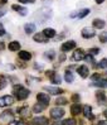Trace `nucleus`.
Masks as SVG:
<instances>
[{
    "label": "nucleus",
    "instance_id": "3",
    "mask_svg": "<svg viewBox=\"0 0 107 125\" xmlns=\"http://www.w3.org/2000/svg\"><path fill=\"white\" fill-rule=\"evenodd\" d=\"M14 102V97L11 95H5V96L0 97V107H6V106H10L13 105Z\"/></svg>",
    "mask_w": 107,
    "mask_h": 125
},
{
    "label": "nucleus",
    "instance_id": "1",
    "mask_svg": "<svg viewBox=\"0 0 107 125\" xmlns=\"http://www.w3.org/2000/svg\"><path fill=\"white\" fill-rule=\"evenodd\" d=\"M13 91H14V95H15V97L18 100H25L30 95V90L25 89L21 85H15L13 87Z\"/></svg>",
    "mask_w": 107,
    "mask_h": 125
},
{
    "label": "nucleus",
    "instance_id": "37",
    "mask_svg": "<svg viewBox=\"0 0 107 125\" xmlns=\"http://www.w3.org/2000/svg\"><path fill=\"white\" fill-rule=\"evenodd\" d=\"M9 125H24L21 120H11L9 123Z\"/></svg>",
    "mask_w": 107,
    "mask_h": 125
},
{
    "label": "nucleus",
    "instance_id": "44",
    "mask_svg": "<svg viewBox=\"0 0 107 125\" xmlns=\"http://www.w3.org/2000/svg\"><path fill=\"white\" fill-rule=\"evenodd\" d=\"M98 125H107V120H99Z\"/></svg>",
    "mask_w": 107,
    "mask_h": 125
},
{
    "label": "nucleus",
    "instance_id": "45",
    "mask_svg": "<svg viewBox=\"0 0 107 125\" xmlns=\"http://www.w3.org/2000/svg\"><path fill=\"white\" fill-rule=\"evenodd\" d=\"M5 48V46H4V43L3 42H0V51H3Z\"/></svg>",
    "mask_w": 107,
    "mask_h": 125
},
{
    "label": "nucleus",
    "instance_id": "17",
    "mask_svg": "<svg viewBox=\"0 0 107 125\" xmlns=\"http://www.w3.org/2000/svg\"><path fill=\"white\" fill-rule=\"evenodd\" d=\"M18 58H19V60H21V61H24V62H27V61L32 60V53L30 52H27V51H19Z\"/></svg>",
    "mask_w": 107,
    "mask_h": 125
},
{
    "label": "nucleus",
    "instance_id": "8",
    "mask_svg": "<svg viewBox=\"0 0 107 125\" xmlns=\"http://www.w3.org/2000/svg\"><path fill=\"white\" fill-rule=\"evenodd\" d=\"M82 113L84 115L86 119H88V120H95V115L93 113H92V107L89 105H84L82 106Z\"/></svg>",
    "mask_w": 107,
    "mask_h": 125
},
{
    "label": "nucleus",
    "instance_id": "47",
    "mask_svg": "<svg viewBox=\"0 0 107 125\" xmlns=\"http://www.w3.org/2000/svg\"><path fill=\"white\" fill-rule=\"evenodd\" d=\"M95 1H96L97 4H102V3L105 1V0H95Z\"/></svg>",
    "mask_w": 107,
    "mask_h": 125
},
{
    "label": "nucleus",
    "instance_id": "13",
    "mask_svg": "<svg viewBox=\"0 0 107 125\" xmlns=\"http://www.w3.org/2000/svg\"><path fill=\"white\" fill-rule=\"evenodd\" d=\"M17 113H18L21 117L27 119V117H29V116H30V109L28 107V106H23V107L17 109Z\"/></svg>",
    "mask_w": 107,
    "mask_h": 125
},
{
    "label": "nucleus",
    "instance_id": "28",
    "mask_svg": "<svg viewBox=\"0 0 107 125\" xmlns=\"http://www.w3.org/2000/svg\"><path fill=\"white\" fill-rule=\"evenodd\" d=\"M64 80L67 81L68 83H72L74 81V77H73V73L71 71H66V75H64Z\"/></svg>",
    "mask_w": 107,
    "mask_h": 125
},
{
    "label": "nucleus",
    "instance_id": "6",
    "mask_svg": "<svg viewBox=\"0 0 107 125\" xmlns=\"http://www.w3.org/2000/svg\"><path fill=\"white\" fill-rule=\"evenodd\" d=\"M11 120H14V115L10 110H5L3 114H0V121L1 123H10Z\"/></svg>",
    "mask_w": 107,
    "mask_h": 125
},
{
    "label": "nucleus",
    "instance_id": "40",
    "mask_svg": "<svg viewBox=\"0 0 107 125\" xmlns=\"http://www.w3.org/2000/svg\"><path fill=\"white\" fill-rule=\"evenodd\" d=\"M5 34V29H4V25L1 24V23H0V37H1V35H4Z\"/></svg>",
    "mask_w": 107,
    "mask_h": 125
},
{
    "label": "nucleus",
    "instance_id": "21",
    "mask_svg": "<svg viewBox=\"0 0 107 125\" xmlns=\"http://www.w3.org/2000/svg\"><path fill=\"white\" fill-rule=\"evenodd\" d=\"M34 31H35V24H33V23H27V24L24 25V32H25L28 35L33 34Z\"/></svg>",
    "mask_w": 107,
    "mask_h": 125
},
{
    "label": "nucleus",
    "instance_id": "50",
    "mask_svg": "<svg viewBox=\"0 0 107 125\" xmlns=\"http://www.w3.org/2000/svg\"><path fill=\"white\" fill-rule=\"evenodd\" d=\"M52 125H62V123H58V121H57V123H54V124H52Z\"/></svg>",
    "mask_w": 107,
    "mask_h": 125
},
{
    "label": "nucleus",
    "instance_id": "48",
    "mask_svg": "<svg viewBox=\"0 0 107 125\" xmlns=\"http://www.w3.org/2000/svg\"><path fill=\"white\" fill-rule=\"evenodd\" d=\"M6 3V0H0V6H1V5H4Z\"/></svg>",
    "mask_w": 107,
    "mask_h": 125
},
{
    "label": "nucleus",
    "instance_id": "11",
    "mask_svg": "<svg viewBox=\"0 0 107 125\" xmlns=\"http://www.w3.org/2000/svg\"><path fill=\"white\" fill-rule=\"evenodd\" d=\"M43 90H45L49 95H61L64 91V90L59 89V87H54V86H44Z\"/></svg>",
    "mask_w": 107,
    "mask_h": 125
},
{
    "label": "nucleus",
    "instance_id": "9",
    "mask_svg": "<svg viewBox=\"0 0 107 125\" xmlns=\"http://www.w3.org/2000/svg\"><path fill=\"white\" fill-rule=\"evenodd\" d=\"M89 14V9H81L78 11H74V13H71V18H78V19H83L84 17H87Z\"/></svg>",
    "mask_w": 107,
    "mask_h": 125
},
{
    "label": "nucleus",
    "instance_id": "10",
    "mask_svg": "<svg viewBox=\"0 0 107 125\" xmlns=\"http://www.w3.org/2000/svg\"><path fill=\"white\" fill-rule=\"evenodd\" d=\"M81 34H82L83 38H86V39H89V38H92V37H95V35H96V32H95V29L86 27V28H83V29H82Z\"/></svg>",
    "mask_w": 107,
    "mask_h": 125
},
{
    "label": "nucleus",
    "instance_id": "7",
    "mask_svg": "<svg viewBox=\"0 0 107 125\" xmlns=\"http://www.w3.org/2000/svg\"><path fill=\"white\" fill-rule=\"evenodd\" d=\"M37 100H38V102H40V104L45 105V106H48L49 102H51V97H49V95L44 94V92H39L37 95Z\"/></svg>",
    "mask_w": 107,
    "mask_h": 125
},
{
    "label": "nucleus",
    "instance_id": "26",
    "mask_svg": "<svg viewBox=\"0 0 107 125\" xmlns=\"http://www.w3.org/2000/svg\"><path fill=\"white\" fill-rule=\"evenodd\" d=\"M44 109H45V105H43V104H40V102H38V104H35V105L33 106V113L39 114V113H42Z\"/></svg>",
    "mask_w": 107,
    "mask_h": 125
},
{
    "label": "nucleus",
    "instance_id": "39",
    "mask_svg": "<svg viewBox=\"0 0 107 125\" xmlns=\"http://www.w3.org/2000/svg\"><path fill=\"white\" fill-rule=\"evenodd\" d=\"M101 78V76H99V73H93V75L91 76V80H93V81H97Z\"/></svg>",
    "mask_w": 107,
    "mask_h": 125
},
{
    "label": "nucleus",
    "instance_id": "12",
    "mask_svg": "<svg viewBox=\"0 0 107 125\" xmlns=\"http://www.w3.org/2000/svg\"><path fill=\"white\" fill-rule=\"evenodd\" d=\"M77 72H78V75H80L82 78H87L88 75H89V68L86 64H82V66H80V67L77 68Z\"/></svg>",
    "mask_w": 107,
    "mask_h": 125
},
{
    "label": "nucleus",
    "instance_id": "49",
    "mask_svg": "<svg viewBox=\"0 0 107 125\" xmlns=\"http://www.w3.org/2000/svg\"><path fill=\"white\" fill-rule=\"evenodd\" d=\"M103 115H105V117H107V109H106L105 111H103Z\"/></svg>",
    "mask_w": 107,
    "mask_h": 125
},
{
    "label": "nucleus",
    "instance_id": "33",
    "mask_svg": "<svg viewBox=\"0 0 107 125\" xmlns=\"http://www.w3.org/2000/svg\"><path fill=\"white\" fill-rule=\"evenodd\" d=\"M71 100H72L73 102H80V100H81V96L78 94H73L72 95V97H71Z\"/></svg>",
    "mask_w": 107,
    "mask_h": 125
},
{
    "label": "nucleus",
    "instance_id": "41",
    "mask_svg": "<svg viewBox=\"0 0 107 125\" xmlns=\"http://www.w3.org/2000/svg\"><path fill=\"white\" fill-rule=\"evenodd\" d=\"M66 60H67V58H66V54H64V53H62V54L59 56V62H64Z\"/></svg>",
    "mask_w": 107,
    "mask_h": 125
},
{
    "label": "nucleus",
    "instance_id": "38",
    "mask_svg": "<svg viewBox=\"0 0 107 125\" xmlns=\"http://www.w3.org/2000/svg\"><path fill=\"white\" fill-rule=\"evenodd\" d=\"M54 73H55V71H53V70H49V71H47V72H45V76H47L48 78H51V77L54 75Z\"/></svg>",
    "mask_w": 107,
    "mask_h": 125
},
{
    "label": "nucleus",
    "instance_id": "25",
    "mask_svg": "<svg viewBox=\"0 0 107 125\" xmlns=\"http://www.w3.org/2000/svg\"><path fill=\"white\" fill-rule=\"evenodd\" d=\"M44 58H45V60H48V61H53L54 58H55V52H54L53 49L47 51V52H44Z\"/></svg>",
    "mask_w": 107,
    "mask_h": 125
},
{
    "label": "nucleus",
    "instance_id": "34",
    "mask_svg": "<svg viewBox=\"0 0 107 125\" xmlns=\"http://www.w3.org/2000/svg\"><path fill=\"white\" fill-rule=\"evenodd\" d=\"M99 42H102V43H107V34H106V33L99 34Z\"/></svg>",
    "mask_w": 107,
    "mask_h": 125
},
{
    "label": "nucleus",
    "instance_id": "42",
    "mask_svg": "<svg viewBox=\"0 0 107 125\" xmlns=\"http://www.w3.org/2000/svg\"><path fill=\"white\" fill-rule=\"evenodd\" d=\"M34 68H37V71H42L43 66H42V64H38V63H35V64H34Z\"/></svg>",
    "mask_w": 107,
    "mask_h": 125
},
{
    "label": "nucleus",
    "instance_id": "29",
    "mask_svg": "<svg viewBox=\"0 0 107 125\" xmlns=\"http://www.w3.org/2000/svg\"><path fill=\"white\" fill-rule=\"evenodd\" d=\"M68 104V100L66 97H58L55 100V105L57 106H63V105H67Z\"/></svg>",
    "mask_w": 107,
    "mask_h": 125
},
{
    "label": "nucleus",
    "instance_id": "35",
    "mask_svg": "<svg viewBox=\"0 0 107 125\" xmlns=\"http://www.w3.org/2000/svg\"><path fill=\"white\" fill-rule=\"evenodd\" d=\"M99 53V49L98 48H91L89 49V54L91 56H96V54H98Z\"/></svg>",
    "mask_w": 107,
    "mask_h": 125
},
{
    "label": "nucleus",
    "instance_id": "30",
    "mask_svg": "<svg viewBox=\"0 0 107 125\" xmlns=\"http://www.w3.org/2000/svg\"><path fill=\"white\" fill-rule=\"evenodd\" d=\"M6 86H8V80L4 76H0V90H4Z\"/></svg>",
    "mask_w": 107,
    "mask_h": 125
},
{
    "label": "nucleus",
    "instance_id": "43",
    "mask_svg": "<svg viewBox=\"0 0 107 125\" xmlns=\"http://www.w3.org/2000/svg\"><path fill=\"white\" fill-rule=\"evenodd\" d=\"M19 1H20V3H24V4H28V3H30V4H32V3L35 1V0H19Z\"/></svg>",
    "mask_w": 107,
    "mask_h": 125
},
{
    "label": "nucleus",
    "instance_id": "5",
    "mask_svg": "<svg viewBox=\"0 0 107 125\" xmlns=\"http://www.w3.org/2000/svg\"><path fill=\"white\" fill-rule=\"evenodd\" d=\"M76 46H77V44H76V42H74V41H67V42H64L63 44H62L61 49H62V52H63V53H67V52H69V51L74 49Z\"/></svg>",
    "mask_w": 107,
    "mask_h": 125
},
{
    "label": "nucleus",
    "instance_id": "18",
    "mask_svg": "<svg viewBox=\"0 0 107 125\" xmlns=\"http://www.w3.org/2000/svg\"><path fill=\"white\" fill-rule=\"evenodd\" d=\"M11 9L14 10V11H17V13H19L20 15H27V8H24V6H21V5H18V4H13L11 5Z\"/></svg>",
    "mask_w": 107,
    "mask_h": 125
},
{
    "label": "nucleus",
    "instance_id": "22",
    "mask_svg": "<svg viewBox=\"0 0 107 125\" xmlns=\"http://www.w3.org/2000/svg\"><path fill=\"white\" fill-rule=\"evenodd\" d=\"M8 47H9V51H11V52H17V51L20 49V43L17 42V41H13V42L9 43Z\"/></svg>",
    "mask_w": 107,
    "mask_h": 125
},
{
    "label": "nucleus",
    "instance_id": "15",
    "mask_svg": "<svg viewBox=\"0 0 107 125\" xmlns=\"http://www.w3.org/2000/svg\"><path fill=\"white\" fill-rule=\"evenodd\" d=\"M83 58H84V53H83V51H82V49H76L74 52H73L72 60H73L74 62H78V61H83Z\"/></svg>",
    "mask_w": 107,
    "mask_h": 125
},
{
    "label": "nucleus",
    "instance_id": "46",
    "mask_svg": "<svg viewBox=\"0 0 107 125\" xmlns=\"http://www.w3.org/2000/svg\"><path fill=\"white\" fill-rule=\"evenodd\" d=\"M5 10H0V17H3V15H5Z\"/></svg>",
    "mask_w": 107,
    "mask_h": 125
},
{
    "label": "nucleus",
    "instance_id": "23",
    "mask_svg": "<svg viewBox=\"0 0 107 125\" xmlns=\"http://www.w3.org/2000/svg\"><path fill=\"white\" fill-rule=\"evenodd\" d=\"M43 34H44L47 38H53V37H55V31L53 28H45L44 31H43Z\"/></svg>",
    "mask_w": 107,
    "mask_h": 125
},
{
    "label": "nucleus",
    "instance_id": "24",
    "mask_svg": "<svg viewBox=\"0 0 107 125\" xmlns=\"http://www.w3.org/2000/svg\"><path fill=\"white\" fill-rule=\"evenodd\" d=\"M92 25H93V28H96V29H103L105 28V21L102 19H95Z\"/></svg>",
    "mask_w": 107,
    "mask_h": 125
},
{
    "label": "nucleus",
    "instance_id": "19",
    "mask_svg": "<svg viewBox=\"0 0 107 125\" xmlns=\"http://www.w3.org/2000/svg\"><path fill=\"white\" fill-rule=\"evenodd\" d=\"M33 41L37 42V43H44V42L48 41V38H47V37L43 34V33H37V34H34Z\"/></svg>",
    "mask_w": 107,
    "mask_h": 125
},
{
    "label": "nucleus",
    "instance_id": "27",
    "mask_svg": "<svg viewBox=\"0 0 107 125\" xmlns=\"http://www.w3.org/2000/svg\"><path fill=\"white\" fill-rule=\"evenodd\" d=\"M49 80L52 81V83H53V85H61V82H62V78H61V76H59L57 72H55Z\"/></svg>",
    "mask_w": 107,
    "mask_h": 125
},
{
    "label": "nucleus",
    "instance_id": "32",
    "mask_svg": "<svg viewBox=\"0 0 107 125\" xmlns=\"http://www.w3.org/2000/svg\"><path fill=\"white\" fill-rule=\"evenodd\" d=\"M99 68H107V58H103V60L98 63Z\"/></svg>",
    "mask_w": 107,
    "mask_h": 125
},
{
    "label": "nucleus",
    "instance_id": "2",
    "mask_svg": "<svg viewBox=\"0 0 107 125\" xmlns=\"http://www.w3.org/2000/svg\"><path fill=\"white\" fill-rule=\"evenodd\" d=\"M64 114H66V111L62 107H54L51 110V117L52 119H55V120H59L61 117L64 116Z\"/></svg>",
    "mask_w": 107,
    "mask_h": 125
},
{
    "label": "nucleus",
    "instance_id": "4",
    "mask_svg": "<svg viewBox=\"0 0 107 125\" xmlns=\"http://www.w3.org/2000/svg\"><path fill=\"white\" fill-rule=\"evenodd\" d=\"M48 119L44 116H38V117H34L33 120H30L27 125H48Z\"/></svg>",
    "mask_w": 107,
    "mask_h": 125
},
{
    "label": "nucleus",
    "instance_id": "20",
    "mask_svg": "<svg viewBox=\"0 0 107 125\" xmlns=\"http://www.w3.org/2000/svg\"><path fill=\"white\" fill-rule=\"evenodd\" d=\"M91 86H96V87H101V89H107V80H97L95 82H92Z\"/></svg>",
    "mask_w": 107,
    "mask_h": 125
},
{
    "label": "nucleus",
    "instance_id": "31",
    "mask_svg": "<svg viewBox=\"0 0 107 125\" xmlns=\"http://www.w3.org/2000/svg\"><path fill=\"white\" fill-rule=\"evenodd\" d=\"M76 120L73 119V117H69V119H66L62 121V125H76Z\"/></svg>",
    "mask_w": 107,
    "mask_h": 125
},
{
    "label": "nucleus",
    "instance_id": "14",
    "mask_svg": "<svg viewBox=\"0 0 107 125\" xmlns=\"http://www.w3.org/2000/svg\"><path fill=\"white\" fill-rule=\"evenodd\" d=\"M96 97H97V102L99 105H107V96L105 95V92L103 91H98L97 94H96Z\"/></svg>",
    "mask_w": 107,
    "mask_h": 125
},
{
    "label": "nucleus",
    "instance_id": "16",
    "mask_svg": "<svg viewBox=\"0 0 107 125\" xmlns=\"http://www.w3.org/2000/svg\"><path fill=\"white\" fill-rule=\"evenodd\" d=\"M71 113H72V115H80L82 113V105L80 104V102H74V104L71 106Z\"/></svg>",
    "mask_w": 107,
    "mask_h": 125
},
{
    "label": "nucleus",
    "instance_id": "36",
    "mask_svg": "<svg viewBox=\"0 0 107 125\" xmlns=\"http://www.w3.org/2000/svg\"><path fill=\"white\" fill-rule=\"evenodd\" d=\"M83 61H87V62H91V63H93V62H95V61H93V56H91V54H88V56H84Z\"/></svg>",
    "mask_w": 107,
    "mask_h": 125
}]
</instances>
